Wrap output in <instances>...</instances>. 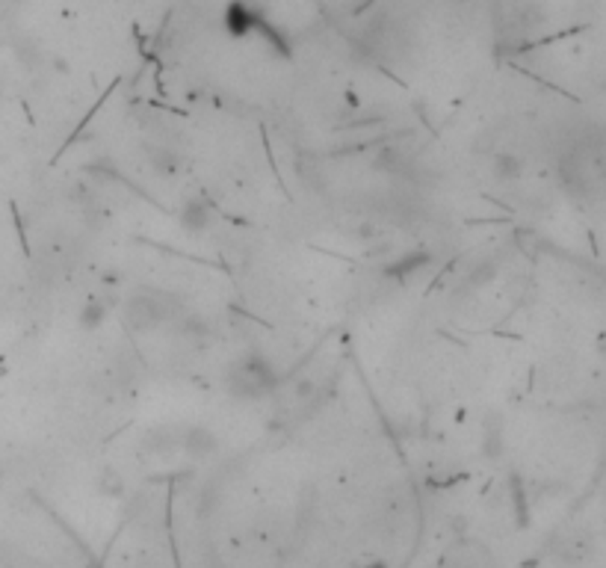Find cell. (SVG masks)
<instances>
[{
  "label": "cell",
  "mask_w": 606,
  "mask_h": 568,
  "mask_svg": "<svg viewBox=\"0 0 606 568\" xmlns=\"http://www.w3.org/2000/svg\"><path fill=\"white\" fill-rule=\"evenodd\" d=\"M276 382H278L276 367L261 355L240 358L228 373V391L237 400H261V397H267L276 388Z\"/></svg>",
  "instance_id": "1"
},
{
  "label": "cell",
  "mask_w": 606,
  "mask_h": 568,
  "mask_svg": "<svg viewBox=\"0 0 606 568\" xmlns=\"http://www.w3.org/2000/svg\"><path fill=\"white\" fill-rule=\"evenodd\" d=\"M211 211H207V205L204 202H198V198H193V202L187 205V211H184V225L189 231H202L204 225H207V220H211V216H207Z\"/></svg>",
  "instance_id": "3"
},
{
  "label": "cell",
  "mask_w": 606,
  "mask_h": 568,
  "mask_svg": "<svg viewBox=\"0 0 606 568\" xmlns=\"http://www.w3.org/2000/svg\"><path fill=\"white\" fill-rule=\"evenodd\" d=\"M169 314H172V308H169V302H166V293H157V290H139L125 305L128 323L137 331L160 329L169 320Z\"/></svg>",
  "instance_id": "2"
},
{
  "label": "cell",
  "mask_w": 606,
  "mask_h": 568,
  "mask_svg": "<svg viewBox=\"0 0 606 568\" xmlns=\"http://www.w3.org/2000/svg\"><path fill=\"white\" fill-rule=\"evenodd\" d=\"M524 169H520V160L512 157V155H497L494 157V175L503 178V181H512V178H518Z\"/></svg>",
  "instance_id": "4"
}]
</instances>
